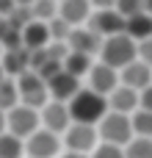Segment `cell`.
<instances>
[{"mask_svg": "<svg viewBox=\"0 0 152 158\" xmlns=\"http://www.w3.org/2000/svg\"><path fill=\"white\" fill-rule=\"evenodd\" d=\"M116 11L125 19H130V17H136V14L144 11V0H116Z\"/></svg>", "mask_w": 152, "mask_h": 158, "instance_id": "26", "label": "cell"}, {"mask_svg": "<svg viewBox=\"0 0 152 158\" xmlns=\"http://www.w3.org/2000/svg\"><path fill=\"white\" fill-rule=\"evenodd\" d=\"M61 67L69 72V75H75V78H80V75H86V72H91V56H86V53H78V50H69L64 58H61Z\"/></svg>", "mask_w": 152, "mask_h": 158, "instance_id": "19", "label": "cell"}, {"mask_svg": "<svg viewBox=\"0 0 152 158\" xmlns=\"http://www.w3.org/2000/svg\"><path fill=\"white\" fill-rule=\"evenodd\" d=\"M14 3H17V6H25V8H30V6H33L36 0H14Z\"/></svg>", "mask_w": 152, "mask_h": 158, "instance_id": "32", "label": "cell"}, {"mask_svg": "<svg viewBox=\"0 0 152 158\" xmlns=\"http://www.w3.org/2000/svg\"><path fill=\"white\" fill-rule=\"evenodd\" d=\"M100 58H102V64H108V67H114V69H125L127 64H133V61L138 58V42H133L127 33L111 36V39L102 42Z\"/></svg>", "mask_w": 152, "mask_h": 158, "instance_id": "2", "label": "cell"}, {"mask_svg": "<svg viewBox=\"0 0 152 158\" xmlns=\"http://www.w3.org/2000/svg\"><path fill=\"white\" fill-rule=\"evenodd\" d=\"M97 11H102V8H116V0H89Z\"/></svg>", "mask_w": 152, "mask_h": 158, "instance_id": "31", "label": "cell"}, {"mask_svg": "<svg viewBox=\"0 0 152 158\" xmlns=\"http://www.w3.org/2000/svg\"><path fill=\"white\" fill-rule=\"evenodd\" d=\"M138 108H144V111H152V83L144 89V92H138Z\"/></svg>", "mask_w": 152, "mask_h": 158, "instance_id": "29", "label": "cell"}, {"mask_svg": "<svg viewBox=\"0 0 152 158\" xmlns=\"http://www.w3.org/2000/svg\"><path fill=\"white\" fill-rule=\"evenodd\" d=\"M66 106H69L72 122H80V125H100V119L108 114V97L91 89H80Z\"/></svg>", "mask_w": 152, "mask_h": 158, "instance_id": "1", "label": "cell"}, {"mask_svg": "<svg viewBox=\"0 0 152 158\" xmlns=\"http://www.w3.org/2000/svg\"><path fill=\"white\" fill-rule=\"evenodd\" d=\"M17 8H19V6H17L14 0H0V17H11Z\"/></svg>", "mask_w": 152, "mask_h": 158, "instance_id": "30", "label": "cell"}, {"mask_svg": "<svg viewBox=\"0 0 152 158\" xmlns=\"http://www.w3.org/2000/svg\"><path fill=\"white\" fill-rule=\"evenodd\" d=\"M47 25H50V36H53V42H61V39H69V33H72V25H69V22H64L61 17L50 19Z\"/></svg>", "mask_w": 152, "mask_h": 158, "instance_id": "25", "label": "cell"}, {"mask_svg": "<svg viewBox=\"0 0 152 158\" xmlns=\"http://www.w3.org/2000/svg\"><path fill=\"white\" fill-rule=\"evenodd\" d=\"M97 136H100V131L94 128V125H80V122H72L69 128H66V147H69V153H89V150H94L97 147Z\"/></svg>", "mask_w": 152, "mask_h": 158, "instance_id": "6", "label": "cell"}, {"mask_svg": "<svg viewBox=\"0 0 152 158\" xmlns=\"http://www.w3.org/2000/svg\"><path fill=\"white\" fill-rule=\"evenodd\" d=\"M69 50H78V53H86V56H91V53H100L102 50V36L97 33V31H91V28H72V33H69Z\"/></svg>", "mask_w": 152, "mask_h": 158, "instance_id": "13", "label": "cell"}, {"mask_svg": "<svg viewBox=\"0 0 152 158\" xmlns=\"http://www.w3.org/2000/svg\"><path fill=\"white\" fill-rule=\"evenodd\" d=\"M58 133H53V131H47V128H42V131H36L33 136H28V144H25V153L30 158H53L58 153Z\"/></svg>", "mask_w": 152, "mask_h": 158, "instance_id": "10", "label": "cell"}, {"mask_svg": "<svg viewBox=\"0 0 152 158\" xmlns=\"http://www.w3.org/2000/svg\"><path fill=\"white\" fill-rule=\"evenodd\" d=\"M42 122H44L47 131H53V133H64V131L72 125L69 106H66V103H58V100L47 103V106L42 108Z\"/></svg>", "mask_w": 152, "mask_h": 158, "instance_id": "12", "label": "cell"}, {"mask_svg": "<svg viewBox=\"0 0 152 158\" xmlns=\"http://www.w3.org/2000/svg\"><path fill=\"white\" fill-rule=\"evenodd\" d=\"M6 81V69H3V64H0V83Z\"/></svg>", "mask_w": 152, "mask_h": 158, "instance_id": "36", "label": "cell"}, {"mask_svg": "<svg viewBox=\"0 0 152 158\" xmlns=\"http://www.w3.org/2000/svg\"><path fill=\"white\" fill-rule=\"evenodd\" d=\"M130 122H133V133H136V136L152 139V111H144V108L133 111Z\"/></svg>", "mask_w": 152, "mask_h": 158, "instance_id": "22", "label": "cell"}, {"mask_svg": "<svg viewBox=\"0 0 152 158\" xmlns=\"http://www.w3.org/2000/svg\"><path fill=\"white\" fill-rule=\"evenodd\" d=\"M125 22L127 19L116 8H102V11H94L91 14V31H97L102 39H111V36L125 33Z\"/></svg>", "mask_w": 152, "mask_h": 158, "instance_id": "7", "label": "cell"}, {"mask_svg": "<svg viewBox=\"0 0 152 158\" xmlns=\"http://www.w3.org/2000/svg\"><path fill=\"white\" fill-rule=\"evenodd\" d=\"M6 128L8 133L19 136V139H28L39 131V114L36 108L30 106H14L11 111H6Z\"/></svg>", "mask_w": 152, "mask_h": 158, "instance_id": "5", "label": "cell"}, {"mask_svg": "<svg viewBox=\"0 0 152 158\" xmlns=\"http://www.w3.org/2000/svg\"><path fill=\"white\" fill-rule=\"evenodd\" d=\"M55 3H61V0H55Z\"/></svg>", "mask_w": 152, "mask_h": 158, "instance_id": "37", "label": "cell"}, {"mask_svg": "<svg viewBox=\"0 0 152 158\" xmlns=\"http://www.w3.org/2000/svg\"><path fill=\"white\" fill-rule=\"evenodd\" d=\"M108 106H111V111H116V114H133V111H138V92L119 83V86L108 94Z\"/></svg>", "mask_w": 152, "mask_h": 158, "instance_id": "15", "label": "cell"}, {"mask_svg": "<svg viewBox=\"0 0 152 158\" xmlns=\"http://www.w3.org/2000/svg\"><path fill=\"white\" fill-rule=\"evenodd\" d=\"M91 14V3L89 0H61L58 3V17L69 25H80L86 22Z\"/></svg>", "mask_w": 152, "mask_h": 158, "instance_id": "16", "label": "cell"}, {"mask_svg": "<svg viewBox=\"0 0 152 158\" xmlns=\"http://www.w3.org/2000/svg\"><path fill=\"white\" fill-rule=\"evenodd\" d=\"M125 158H152V139L144 136L130 139V144L125 147Z\"/></svg>", "mask_w": 152, "mask_h": 158, "instance_id": "24", "label": "cell"}, {"mask_svg": "<svg viewBox=\"0 0 152 158\" xmlns=\"http://www.w3.org/2000/svg\"><path fill=\"white\" fill-rule=\"evenodd\" d=\"M17 89H19V100H22V106H30V108H44L47 106V81L39 75V72H33V69H28V72H22L19 75V83H17Z\"/></svg>", "mask_w": 152, "mask_h": 158, "instance_id": "4", "label": "cell"}, {"mask_svg": "<svg viewBox=\"0 0 152 158\" xmlns=\"http://www.w3.org/2000/svg\"><path fill=\"white\" fill-rule=\"evenodd\" d=\"M119 83H122V81H119V69H114V67H108V64H102V61L94 64L91 72H89V89L97 92V94H102V97H108Z\"/></svg>", "mask_w": 152, "mask_h": 158, "instance_id": "9", "label": "cell"}, {"mask_svg": "<svg viewBox=\"0 0 152 158\" xmlns=\"http://www.w3.org/2000/svg\"><path fill=\"white\" fill-rule=\"evenodd\" d=\"M125 33H127L133 42H144V39H150V36H152V14L141 11V14L130 17V19L125 22Z\"/></svg>", "mask_w": 152, "mask_h": 158, "instance_id": "17", "label": "cell"}, {"mask_svg": "<svg viewBox=\"0 0 152 158\" xmlns=\"http://www.w3.org/2000/svg\"><path fill=\"white\" fill-rule=\"evenodd\" d=\"M50 39H53V36H50V25H47V22L30 19V22L22 25V47H25V50L36 53V50H42Z\"/></svg>", "mask_w": 152, "mask_h": 158, "instance_id": "14", "label": "cell"}, {"mask_svg": "<svg viewBox=\"0 0 152 158\" xmlns=\"http://www.w3.org/2000/svg\"><path fill=\"white\" fill-rule=\"evenodd\" d=\"M119 81H122V86H130L136 92H144L152 83V67L144 64L141 58H136L133 64H127L125 69H119Z\"/></svg>", "mask_w": 152, "mask_h": 158, "instance_id": "11", "label": "cell"}, {"mask_svg": "<svg viewBox=\"0 0 152 158\" xmlns=\"http://www.w3.org/2000/svg\"><path fill=\"white\" fill-rule=\"evenodd\" d=\"M25 153V144L14 133H0V158H19Z\"/></svg>", "mask_w": 152, "mask_h": 158, "instance_id": "20", "label": "cell"}, {"mask_svg": "<svg viewBox=\"0 0 152 158\" xmlns=\"http://www.w3.org/2000/svg\"><path fill=\"white\" fill-rule=\"evenodd\" d=\"M0 133H6V111H0Z\"/></svg>", "mask_w": 152, "mask_h": 158, "instance_id": "33", "label": "cell"}, {"mask_svg": "<svg viewBox=\"0 0 152 158\" xmlns=\"http://www.w3.org/2000/svg\"><path fill=\"white\" fill-rule=\"evenodd\" d=\"M14 106H19V89L14 81H3L0 83V111H11Z\"/></svg>", "mask_w": 152, "mask_h": 158, "instance_id": "21", "label": "cell"}, {"mask_svg": "<svg viewBox=\"0 0 152 158\" xmlns=\"http://www.w3.org/2000/svg\"><path fill=\"white\" fill-rule=\"evenodd\" d=\"M138 58H141L144 64H150V67H152V36H150V39H144V42H138Z\"/></svg>", "mask_w": 152, "mask_h": 158, "instance_id": "28", "label": "cell"}, {"mask_svg": "<svg viewBox=\"0 0 152 158\" xmlns=\"http://www.w3.org/2000/svg\"><path fill=\"white\" fill-rule=\"evenodd\" d=\"M144 11H147V14H152V0H144Z\"/></svg>", "mask_w": 152, "mask_h": 158, "instance_id": "35", "label": "cell"}, {"mask_svg": "<svg viewBox=\"0 0 152 158\" xmlns=\"http://www.w3.org/2000/svg\"><path fill=\"white\" fill-rule=\"evenodd\" d=\"M100 136L108 144L127 147L130 139H133V122H130V117L127 114H116V111H108L100 119Z\"/></svg>", "mask_w": 152, "mask_h": 158, "instance_id": "3", "label": "cell"}, {"mask_svg": "<svg viewBox=\"0 0 152 158\" xmlns=\"http://www.w3.org/2000/svg\"><path fill=\"white\" fill-rule=\"evenodd\" d=\"M47 92H50L53 100H58V103H69V100L80 92V78L69 75L66 69H58L53 78H47Z\"/></svg>", "mask_w": 152, "mask_h": 158, "instance_id": "8", "label": "cell"}, {"mask_svg": "<svg viewBox=\"0 0 152 158\" xmlns=\"http://www.w3.org/2000/svg\"><path fill=\"white\" fill-rule=\"evenodd\" d=\"M61 158H89V156H83V153H64Z\"/></svg>", "mask_w": 152, "mask_h": 158, "instance_id": "34", "label": "cell"}, {"mask_svg": "<svg viewBox=\"0 0 152 158\" xmlns=\"http://www.w3.org/2000/svg\"><path fill=\"white\" fill-rule=\"evenodd\" d=\"M91 158H125V147L102 142L100 147H94V156H91Z\"/></svg>", "mask_w": 152, "mask_h": 158, "instance_id": "27", "label": "cell"}, {"mask_svg": "<svg viewBox=\"0 0 152 158\" xmlns=\"http://www.w3.org/2000/svg\"><path fill=\"white\" fill-rule=\"evenodd\" d=\"M3 69H6V75H22V72H28L30 69V50H8L6 53V58H3Z\"/></svg>", "mask_w": 152, "mask_h": 158, "instance_id": "18", "label": "cell"}, {"mask_svg": "<svg viewBox=\"0 0 152 158\" xmlns=\"http://www.w3.org/2000/svg\"><path fill=\"white\" fill-rule=\"evenodd\" d=\"M30 17L33 19H42V22H50L58 17V3L55 0H36L30 6Z\"/></svg>", "mask_w": 152, "mask_h": 158, "instance_id": "23", "label": "cell"}]
</instances>
